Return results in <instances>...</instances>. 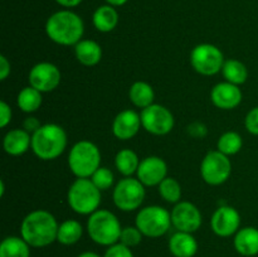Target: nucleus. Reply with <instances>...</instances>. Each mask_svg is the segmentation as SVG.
<instances>
[{
    "mask_svg": "<svg viewBox=\"0 0 258 257\" xmlns=\"http://www.w3.org/2000/svg\"><path fill=\"white\" fill-rule=\"evenodd\" d=\"M168 174V165L165 160L159 156H148L140 161L136 175L145 186L159 185Z\"/></svg>",
    "mask_w": 258,
    "mask_h": 257,
    "instance_id": "nucleus-15",
    "label": "nucleus"
},
{
    "mask_svg": "<svg viewBox=\"0 0 258 257\" xmlns=\"http://www.w3.org/2000/svg\"><path fill=\"white\" fill-rule=\"evenodd\" d=\"M242 91L231 82H221L212 88L211 100L216 107L222 110H233L242 102Z\"/></svg>",
    "mask_w": 258,
    "mask_h": 257,
    "instance_id": "nucleus-16",
    "label": "nucleus"
},
{
    "mask_svg": "<svg viewBox=\"0 0 258 257\" xmlns=\"http://www.w3.org/2000/svg\"><path fill=\"white\" fill-rule=\"evenodd\" d=\"M0 257H30V246L23 237H5L0 243Z\"/></svg>",
    "mask_w": 258,
    "mask_h": 257,
    "instance_id": "nucleus-24",
    "label": "nucleus"
},
{
    "mask_svg": "<svg viewBox=\"0 0 258 257\" xmlns=\"http://www.w3.org/2000/svg\"><path fill=\"white\" fill-rule=\"evenodd\" d=\"M101 190L93 184L91 178H77L67 193L68 206L73 212L82 216H90L101 204Z\"/></svg>",
    "mask_w": 258,
    "mask_h": 257,
    "instance_id": "nucleus-5",
    "label": "nucleus"
},
{
    "mask_svg": "<svg viewBox=\"0 0 258 257\" xmlns=\"http://www.w3.org/2000/svg\"><path fill=\"white\" fill-rule=\"evenodd\" d=\"M253 257H257V256H253Z\"/></svg>",
    "mask_w": 258,
    "mask_h": 257,
    "instance_id": "nucleus-43",
    "label": "nucleus"
},
{
    "mask_svg": "<svg viewBox=\"0 0 258 257\" xmlns=\"http://www.w3.org/2000/svg\"><path fill=\"white\" fill-rule=\"evenodd\" d=\"M121 231L118 218L107 209H97L88 217L87 233L100 246L110 247L120 242Z\"/></svg>",
    "mask_w": 258,
    "mask_h": 257,
    "instance_id": "nucleus-4",
    "label": "nucleus"
},
{
    "mask_svg": "<svg viewBox=\"0 0 258 257\" xmlns=\"http://www.w3.org/2000/svg\"><path fill=\"white\" fill-rule=\"evenodd\" d=\"M75 55L81 65L93 67L98 65L102 58V48L95 40L82 39L75 45Z\"/></svg>",
    "mask_w": 258,
    "mask_h": 257,
    "instance_id": "nucleus-21",
    "label": "nucleus"
},
{
    "mask_svg": "<svg viewBox=\"0 0 258 257\" xmlns=\"http://www.w3.org/2000/svg\"><path fill=\"white\" fill-rule=\"evenodd\" d=\"M203 222L201 211L190 202H179L171 211V223L176 231L194 233Z\"/></svg>",
    "mask_w": 258,
    "mask_h": 257,
    "instance_id": "nucleus-13",
    "label": "nucleus"
},
{
    "mask_svg": "<svg viewBox=\"0 0 258 257\" xmlns=\"http://www.w3.org/2000/svg\"><path fill=\"white\" fill-rule=\"evenodd\" d=\"M12 107L5 101H2L0 102V126L7 127L10 123V121H12Z\"/></svg>",
    "mask_w": 258,
    "mask_h": 257,
    "instance_id": "nucleus-35",
    "label": "nucleus"
},
{
    "mask_svg": "<svg viewBox=\"0 0 258 257\" xmlns=\"http://www.w3.org/2000/svg\"><path fill=\"white\" fill-rule=\"evenodd\" d=\"M239 226H241V216L238 211L227 204L219 206L212 216V231L218 237L227 238L234 236L239 231Z\"/></svg>",
    "mask_w": 258,
    "mask_h": 257,
    "instance_id": "nucleus-14",
    "label": "nucleus"
},
{
    "mask_svg": "<svg viewBox=\"0 0 258 257\" xmlns=\"http://www.w3.org/2000/svg\"><path fill=\"white\" fill-rule=\"evenodd\" d=\"M103 257H134V253L130 247L117 242V243L107 247Z\"/></svg>",
    "mask_w": 258,
    "mask_h": 257,
    "instance_id": "nucleus-33",
    "label": "nucleus"
},
{
    "mask_svg": "<svg viewBox=\"0 0 258 257\" xmlns=\"http://www.w3.org/2000/svg\"><path fill=\"white\" fill-rule=\"evenodd\" d=\"M4 190H5V184H4V180H0V197L4 196Z\"/></svg>",
    "mask_w": 258,
    "mask_h": 257,
    "instance_id": "nucleus-42",
    "label": "nucleus"
},
{
    "mask_svg": "<svg viewBox=\"0 0 258 257\" xmlns=\"http://www.w3.org/2000/svg\"><path fill=\"white\" fill-rule=\"evenodd\" d=\"M68 166L77 178H91L101 166L100 149L88 140L78 141L71 149Z\"/></svg>",
    "mask_w": 258,
    "mask_h": 257,
    "instance_id": "nucleus-6",
    "label": "nucleus"
},
{
    "mask_svg": "<svg viewBox=\"0 0 258 257\" xmlns=\"http://www.w3.org/2000/svg\"><path fill=\"white\" fill-rule=\"evenodd\" d=\"M141 126L140 113L134 110H123L113 120L112 134L118 140H130L138 135Z\"/></svg>",
    "mask_w": 258,
    "mask_h": 257,
    "instance_id": "nucleus-17",
    "label": "nucleus"
},
{
    "mask_svg": "<svg viewBox=\"0 0 258 257\" xmlns=\"http://www.w3.org/2000/svg\"><path fill=\"white\" fill-rule=\"evenodd\" d=\"M232 174L231 159L218 150L209 151L201 164V175L209 185L226 183Z\"/></svg>",
    "mask_w": 258,
    "mask_h": 257,
    "instance_id": "nucleus-10",
    "label": "nucleus"
},
{
    "mask_svg": "<svg viewBox=\"0 0 258 257\" xmlns=\"http://www.w3.org/2000/svg\"><path fill=\"white\" fill-rule=\"evenodd\" d=\"M233 244L241 256L253 257L258 254V229L254 227H243L234 234Z\"/></svg>",
    "mask_w": 258,
    "mask_h": 257,
    "instance_id": "nucleus-20",
    "label": "nucleus"
},
{
    "mask_svg": "<svg viewBox=\"0 0 258 257\" xmlns=\"http://www.w3.org/2000/svg\"><path fill=\"white\" fill-rule=\"evenodd\" d=\"M12 72V66L5 55H0V80L5 81Z\"/></svg>",
    "mask_w": 258,
    "mask_h": 257,
    "instance_id": "nucleus-38",
    "label": "nucleus"
},
{
    "mask_svg": "<svg viewBox=\"0 0 258 257\" xmlns=\"http://www.w3.org/2000/svg\"><path fill=\"white\" fill-rule=\"evenodd\" d=\"M108 3V5H112V7H121L125 3H127V0H106Z\"/></svg>",
    "mask_w": 258,
    "mask_h": 257,
    "instance_id": "nucleus-40",
    "label": "nucleus"
},
{
    "mask_svg": "<svg viewBox=\"0 0 258 257\" xmlns=\"http://www.w3.org/2000/svg\"><path fill=\"white\" fill-rule=\"evenodd\" d=\"M40 126H42V123L39 122V120H38L37 117H33V116L27 117L24 120V122H23V128H24L25 131H28L29 134H32V135L40 127Z\"/></svg>",
    "mask_w": 258,
    "mask_h": 257,
    "instance_id": "nucleus-37",
    "label": "nucleus"
},
{
    "mask_svg": "<svg viewBox=\"0 0 258 257\" xmlns=\"http://www.w3.org/2000/svg\"><path fill=\"white\" fill-rule=\"evenodd\" d=\"M140 117L143 127L148 133L158 136H163L170 133L175 123L170 110L159 103H153L149 107L143 108Z\"/></svg>",
    "mask_w": 258,
    "mask_h": 257,
    "instance_id": "nucleus-11",
    "label": "nucleus"
},
{
    "mask_svg": "<svg viewBox=\"0 0 258 257\" xmlns=\"http://www.w3.org/2000/svg\"><path fill=\"white\" fill-rule=\"evenodd\" d=\"M91 180H92L93 184L102 191L107 190V189H110L111 186H112L115 178H113V173L110 169L105 168V166H100V168L93 173V175L91 176Z\"/></svg>",
    "mask_w": 258,
    "mask_h": 257,
    "instance_id": "nucleus-31",
    "label": "nucleus"
},
{
    "mask_svg": "<svg viewBox=\"0 0 258 257\" xmlns=\"http://www.w3.org/2000/svg\"><path fill=\"white\" fill-rule=\"evenodd\" d=\"M60 78V71L50 62L37 63L28 76L29 85L42 93L54 91L59 86Z\"/></svg>",
    "mask_w": 258,
    "mask_h": 257,
    "instance_id": "nucleus-12",
    "label": "nucleus"
},
{
    "mask_svg": "<svg viewBox=\"0 0 258 257\" xmlns=\"http://www.w3.org/2000/svg\"><path fill=\"white\" fill-rule=\"evenodd\" d=\"M244 125H246L247 131L252 135H258V106L252 108L246 116L244 120Z\"/></svg>",
    "mask_w": 258,
    "mask_h": 257,
    "instance_id": "nucleus-34",
    "label": "nucleus"
},
{
    "mask_svg": "<svg viewBox=\"0 0 258 257\" xmlns=\"http://www.w3.org/2000/svg\"><path fill=\"white\" fill-rule=\"evenodd\" d=\"M140 159L131 149H122L115 156V166L123 176H131L138 171Z\"/></svg>",
    "mask_w": 258,
    "mask_h": 257,
    "instance_id": "nucleus-27",
    "label": "nucleus"
},
{
    "mask_svg": "<svg viewBox=\"0 0 258 257\" xmlns=\"http://www.w3.org/2000/svg\"><path fill=\"white\" fill-rule=\"evenodd\" d=\"M67 148V134L57 123H44L32 135V150L40 160H54Z\"/></svg>",
    "mask_w": 258,
    "mask_h": 257,
    "instance_id": "nucleus-3",
    "label": "nucleus"
},
{
    "mask_svg": "<svg viewBox=\"0 0 258 257\" xmlns=\"http://www.w3.org/2000/svg\"><path fill=\"white\" fill-rule=\"evenodd\" d=\"M169 251L174 257H194L198 252V242L193 233L176 231L169 238Z\"/></svg>",
    "mask_w": 258,
    "mask_h": 257,
    "instance_id": "nucleus-19",
    "label": "nucleus"
},
{
    "mask_svg": "<svg viewBox=\"0 0 258 257\" xmlns=\"http://www.w3.org/2000/svg\"><path fill=\"white\" fill-rule=\"evenodd\" d=\"M58 227L59 224L50 212L37 209L24 217L20 224V237L30 247L43 248L57 241Z\"/></svg>",
    "mask_w": 258,
    "mask_h": 257,
    "instance_id": "nucleus-1",
    "label": "nucleus"
},
{
    "mask_svg": "<svg viewBox=\"0 0 258 257\" xmlns=\"http://www.w3.org/2000/svg\"><path fill=\"white\" fill-rule=\"evenodd\" d=\"M143 237H144V234L141 233V231L136 226L135 227H131V226L125 227V228H122V231H121L120 243H122V244H125V246L133 248V247L139 246V244L141 243V241H143Z\"/></svg>",
    "mask_w": 258,
    "mask_h": 257,
    "instance_id": "nucleus-32",
    "label": "nucleus"
},
{
    "mask_svg": "<svg viewBox=\"0 0 258 257\" xmlns=\"http://www.w3.org/2000/svg\"><path fill=\"white\" fill-rule=\"evenodd\" d=\"M45 33L52 42L59 45H76L82 40L85 24L80 15L71 10H60L48 18Z\"/></svg>",
    "mask_w": 258,
    "mask_h": 257,
    "instance_id": "nucleus-2",
    "label": "nucleus"
},
{
    "mask_svg": "<svg viewBox=\"0 0 258 257\" xmlns=\"http://www.w3.org/2000/svg\"><path fill=\"white\" fill-rule=\"evenodd\" d=\"M222 75L226 78L227 82H231L233 85H243L248 78V71L244 63L237 59H228L224 62L222 68Z\"/></svg>",
    "mask_w": 258,
    "mask_h": 257,
    "instance_id": "nucleus-28",
    "label": "nucleus"
},
{
    "mask_svg": "<svg viewBox=\"0 0 258 257\" xmlns=\"http://www.w3.org/2000/svg\"><path fill=\"white\" fill-rule=\"evenodd\" d=\"M224 62L222 50L209 43L198 44L190 53L191 67L203 76H214L221 72Z\"/></svg>",
    "mask_w": 258,
    "mask_h": 257,
    "instance_id": "nucleus-9",
    "label": "nucleus"
},
{
    "mask_svg": "<svg viewBox=\"0 0 258 257\" xmlns=\"http://www.w3.org/2000/svg\"><path fill=\"white\" fill-rule=\"evenodd\" d=\"M128 98L134 106L139 108H146L153 105L155 100V92L151 85L144 81H138L133 83L128 90Z\"/></svg>",
    "mask_w": 258,
    "mask_h": 257,
    "instance_id": "nucleus-22",
    "label": "nucleus"
},
{
    "mask_svg": "<svg viewBox=\"0 0 258 257\" xmlns=\"http://www.w3.org/2000/svg\"><path fill=\"white\" fill-rule=\"evenodd\" d=\"M171 213L160 206H149L136 214L135 226L145 237L159 238L171 227Z\"/></svg>",
    "mask_w": 258,
    "mask_h": 257,
    "instance_id": "nucleus-7",
    "label": "nucleus"
},
{
    "mask_svg": "<svg viewBox=\"0 0 258 257\" xmlns=\"http://www.w3.org/2000/svg\"><path fill=\"white\" fill-rule=\"evenodd\" d=\"M59 5L66 8H75L82 3V0H55Z\"/></svg>",
    "mask_w": 258,
    "mask_h": 257,
    "instance_id": "nucleus-39",
    "label": "nucleus"
},
{
    "mask_svg": "<svg viewBox=\"0 0 258 257\" xmlns=\"http://www.w3.org/2000/svg\"><path fill=\"white\" fill-rule=\"evenodd\" d=\"M42 92L35 90L32 86L24 87L19 93H18L17 105L18 107L25 113H32L38 111L40 106H42Z\"/></svg>",
    "mask_w": 258,
    "mask_h": 257,
    "instance_id": "nucleus-26",
    "label": "nucleus"
},
{
    "mask_svg": "<svg viewBox=\"0 0 258 257\" xmlns=\"http://www.w3.org/2000/svg\"><path fill=\"white\" fill-rule=\"evenodd\" d=\"M83 236V227L76 219H67L58 227L57 241L64 246L76 244Z\"/></svg>",
    "mask_w": 258,
    "mask_h": 257,
    "instance_id": "nucleus-25",
    "label": "nucleus"
},
{
    "mask_svg": "<svg viewBox=\"0 0 258 257\" xmlns=\"http://www.w3.org/2000/svg\"><path fill=\"white\" fill-rule=\"evenodd\" d=\"M3 148L12 156H19L32 149V135L24 128H14L4 136Z\"/></svg>",
    "mask_w": 258,
    "mask_h": 257,
    "instance_id": "nucleus-18",
    "label": "nucleus"
},
{
    "mask_svg": "<svg viewBox=\"0 0 258 257\" xmlns=\"http://www.w3.org/2000/svg\"><path fill=\"white\" fill-rule=\"evenodd\" d=\"M159 194L161 198L168 203H179L181 198V185L175 178L166 176L160 184H159Z\"/></svg>",
    "mask_w": 258,
    "mask_h": 257,
    "instance_id": "nucleus-30",
    "label": "nucleus"
},
{
    "mask_svg": "<svg viewBox=\"0 0 258 257\" xmlns=\"http://www.w3.org/2000/svg\"><path fill=\"white\" fill-rule=\"evenodd\" d=\"M145 194V185L138 178L125 176L113 188L112 199L120 211L133 212L140 208Z\"/></svg>",
    "mask_w": 258,
    "mask_h": 257,
    "instance_id": "nucleus-8",
    "label": "nucleus"
},
{
    "mask_svg": "<svg viewBox=\"0 0 258 257\" xmlns=\"http://www.w3.org/2000/svg\"><path fill=\"white\" fill-rule=\"evenodd\" d=\"M242 146H243L242 136L239 135L238 133H236V131H227V133H224L223 135H221V138L218 139L217 150L223 153L224 155L231 156L239 153Z\"/></svg>",
    "mask_w": 258,
    "mask_h": 257,
    "instance_id": "nucleus-29",
    "label": "nucleus"
},
{
    "mask_svg": "<svg viewBox=\"0 0 258 257\" xmlns=\"http://www.w3.org/2000/svg\"><path fill=\"white\" fill-rule=\"evenodd\" d=\"M188 134L196 139H203L208 134V128H207V126L204 123L193 122L191 125L188 126Z\"/></svg>",
    "mask_w": 258,
    "mask_h": 257,
    "instance_id": "nucleus-36",
    "label": "nucleus"
},
{
    "mask_svg": "<svg viewBox=\"0 0 258 257\" xmlns=\"http://www.w3.org/2000/svg\"><path fill=\"white\" fill-rule=\"evenodd\" d=\"M93 25L98 32L108 33L116 28L118 23V14L112 5H102L93 13Z\"/></svg>",
    "mask_w": 258,
    "mask_h": 257,
    "instance_id": "nucleus-23",
    "label": "nucleus"
},
{
    "mask_svg": "<svg viewBox=\"0 0 258 257\" xmlns=\"http://www.w3.org/2000/svg\"><path fill=\"white\" fill-rule=\"evenodd\" d=\"M77 257H101L100 254L96 253V252H92V251H85L82 252V253L78 254Z\"/></svg>",
    "mask_w": 258,
    "mask_h": 257,
    "instance_id": "nucleus-41",
    "label": "nucleus"
}]
</instances>
